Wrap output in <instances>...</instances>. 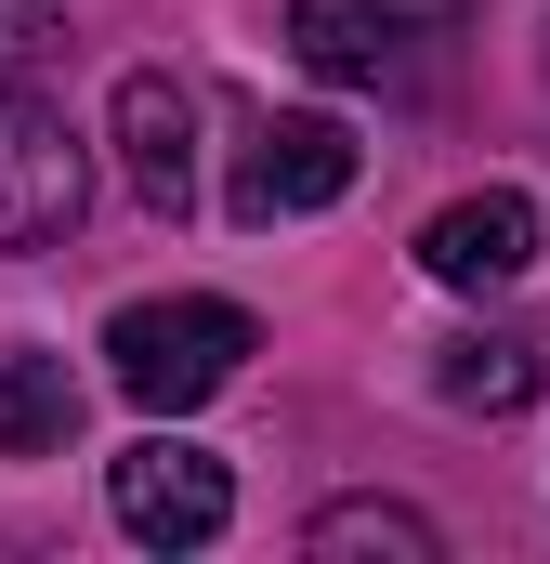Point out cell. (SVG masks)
I'll return each instance as SVG.
<instances>
[{
  "label": "cell",
  "instance_id": "cell-1",
  "mask_svg": "<svg viewBox=\"0 0 550 564\" xmlns=\"http://www.w3.org/2000/svg\"><path fill=\"white\" fill-rule=\"evenodd\" d=\"M250 341H263V328H250L237 302H197V289H184V302H119V315H106V381L132 394L144 421H184V408H210V394L250 368Z\"/></svg>",
  "mask_w": 550,
  "mask_h": 564
},
{
  "label": "cell",
  "instance_id": "cell-2",
  "mask_svg": "<svg viewBox=\"0 0 550 564\" xmlns=\"http://www.w3.org/2000/svg\"><path fill=\"white\" fill-rule=\"evenodd\" d=\"M459 26H472V0H288V53L315 79H394Z\"/></svg>",
  "mask_w": 550,
  "mask_h": 564
},
{
  "label": "cell",
  "instance_id": "cell-3",
  "mask_svg": "<svg viewBox=\"0 0 550 564\" xmlns=\"http://www.w3.org/2000/svg\"><path fill=\"white\" fill-rule=\"evenodd\" d=\"M106 499H119V525H132L144 552H210L237 525V473L210 446H184V433H144L132 459L106 473Z\"/></svg>",
  "mask_w": 550,
  "mask_h": 564
},
{
  "label": "cell",
  "instance_id": "cell-4",
  "mask_svg": "<svg viewBox=\"0 0 550 564\" xmlns=\"http://www.w3.org/2000/svg\"><path fill=\"white\" fill-rule=\"evenodd\" d=\"M79 210H92V158H79V132H66L53 106L0 93V250H53Z\"/></svg>",
  "mask_w": 550,
  "mask_h": 564
},
{
  "label": "cell",
  "instance_id": "cell-5",
  "mask_svg": "<svg viewBox=\"0 0 550 564\" xmlns=\"http://www.w3.org/2000/svg\"><path fill=\"white\" fill-rule=\"evenodd\" d=\"M341 184H354V132L301 106V119H263V132H250L237 197H223V210H237V224H301V210H328Z\"/></svg>",
  "mask_w": 550,
  "mask_h": 564
},
{
  "label": "cell",
  "instance_id": "cell-6",
  "mask_svg": "<svg viewBox=\"0 0 550 564\" xmlns=\"http://www.w3.org/2000/svg\"><path fill=\"white\" fill-rule=\"evenodd\" d=\"M525 263H538V197H512V184L446 197V210L419 224V276L432 289H512Z\"/></svg>",
  "mask_w": 550,
  "mask_h": 564
},
{
  "label": "cell",
  "instance_id": "cell-7",
  "mask_svg": "<svg viewBox=\"0 0 550 564\" xmlns=\"http://www.w3.org/2000/svg\"><path fill=\"white\" fill-rule=\"evenodd\" d=\"M106 119H119V171H132V197H144V210H184V197H197V93L157 79V66H132Z\"/></svg>",
  "mask_w": 550,
  "mask_h": 564
},
{
  "label": "cell",
  "instance_id": "cell-8",
  "mask_svg": "<svg viewBox=\"0 0 550 564\" xmlns=\"http://www.w3.org/2000/svg\"><path fill=\"white\" fill-rule=\"evenodd\" d=\"M446 408H472V421H512V408H538V381H550V355L525 341V328H472V341H446Z\"/></svg>",
  "mask_w": 550,
  "mask_h": 564
},
{
  "label": "cell",
  "instance_id": "cell-9",
  "mask_svg": "<svg viewBox=\"0 0 550 564\" xmlns=\"http://www.w3.org/2000/svg\"><path fill=\"white\" fill-rule=\"evenodd\" d=\"M66 433H79L66 355H0V459H53Z\"/></svg>",
  "mask_w": 550,
  "mask_h": 564
},
{
  "label": "cell",
  "instance_id": "cell-10",
  "mask_svg": "<svg viewBox=\"0 0 550 564\" xmlns=\"http://www.w3.org/2000/svg\"><path fill=\"white\" fill-rule=\"evenodd\" d=\"M301 539H315V552H394V564H432V552H446L432 512H407V499H328Z\"/></svg>",
  "mask_w": 550,
  "mask_h": 564
},
{
  "label": "cell",
  "instance_id": "cell-11",
  "mask_svg": "<svg viewBox=\"0 0 550 564\" xmlns=\"http://www.w3.org/2000/svg\"><path fill=\"white\" fill-rule=\"evenodd\" d=\"M53 40H66V13H53V0H0V93H13Z\"/></svg>",
  "mask_w": 550,
  "mask_h": 564
}]
</instances>
